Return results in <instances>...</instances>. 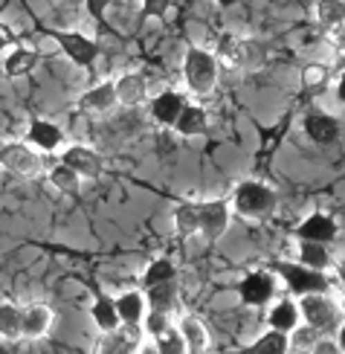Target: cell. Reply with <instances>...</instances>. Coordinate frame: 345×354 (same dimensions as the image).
<instances>
[{"label": "cell", "instance_id": "6da1fadb", "mask_svg": "<svg viewBox=\"0 0 345 354\" xmlns=\"http://www.w3.org/2000/svg\"><path fill=\"white\" fill-rule=\"evenodd\" d=\"M183 73H186V84L192 87L194 93L206 96V93H212V91H215V82H218V62H215V55H209L206 50H198V47L186 50Z\"/></svg>", "mask_w": 345, "mask_h": 354}, {"label": "cell", "instance_id": "7a4b0ae2", "mask_svg": "<svg viewBox=\"0 0 345 354\" xmlns=\"http://www.w3.org/2000/svg\"><path fill=\"white\" fill-rule=\"evenodd\" d=\"M235 209L244 218H267L276 209V192L256 180L241 183L235 189Z\"/></svg>", "mask_w": 345, "mask_h": 354}, {"label": "cell", "instance_id": "3957f363", "mask_svg": "<svg viewBox=\"0 0 345 354\" xmlns=\"http://www.w3.org/2000/svg\"><path fill=\"white\" fill-rule=\"evenodd\" d=\"M299 308H302V317L308 319V326L317 331H331L339 319L337 305L328 297H322V293H305Z\"/></svg>", "mask_w": 345, "mask_h": 354}, {"label": "cell", "instance_id": "277c9868", "mask_svg": "<svg viewBox=\"0 0 345 354\" xmlns=\"http://www.w3.org/2000/svg\"><path fill=\"white\" fill-rule=\"evenodd\" d=\"M276 270L288 279L290 290L299 293V297H305V293H322V290H328V279L319 270L299 268V264H290V261H279Z\"/></svg>", "mask_w": 345, "mask_h": 354}, {"label": "cell", "instance_id": "5b68a950", "mask_svg": "<svg viewBox=\"0 0 345 354\" xmlns=\"http://www.w3.org/2000/svg\"><path fill=\"white\" fill-rule=\"evenodd\" d=\"M230 227V209L223 201L198 203V232L206 241H218Z\"/></svg>", "mask_w": 345, "mask_h": 354}, {"label": "cell", "instance_id": "8992f818", "mask_svg": "<svg viewBox=\"0 0 345 354\" xmlns=\"http://www.w3.org/2000/svg\"><path fill=\"white\" fill-rule=\"evenodd\" d=\"M0 166H3L6 171H12V174H18V177H32L41 169V160L29 145L9 142V145L0 149Z\"/></svg>", "mask_w": 345, "mask_h": 354}, {"label": "cell", "instance_id": "52a82bcc", "mask_svg": "<svg viewBox=\"0 0 345 354\" xmlns=\"http://www.w3.org/2000/svg\"><path fill=\"white\" fill-rule=\"evenodd\" d=\"M142 346L140 326H119L116 331H108L99 340L96 354H137Z\"/></svg>", "mask_w": 345, "mask_h": 354}, {"label": "cell", "instance_id": "ba28073f", "mask_svg": "<svg viewBox=\"0 0 345 354\" xmlns=\"http://www.w3.org/2000/svg\"><path fill=\"white\" fill-rule=\"evenodd\" d=\"M62 163L70 166L79 177H99L102 174V160L93 149H84V145H70L62 154Z\"/></svg>", "mask_w": 345, "mask_h": 354}, {"label": "cell", "instance_id": "9c48e42d", "mask_svg": "<svg viewBox=\"0 0 345 354\" xmlns=\"http://www.w3.org/2000/svg\"><path fill=\"white\" fill-rule=\"evenodd\" d=\"M238 293H241L244 305H264L276 293V282H273V276H267V273H252L241 282Z\"/></svg>", "mask_w": 345, "mask_h": 354}, {"label": "cell", "instance_id": "30bf717a", "mask_svg": "<svg viewBox=\"0 0 345 354\" xmlns=\"http://www.w3.org/2000/svg\"><path fill=\"white\" fill-rule=\"evenodd\" d=\"M58 41H62V47L64 53L70 55V62H76L79 67H87V64H93V58H96V44L84 38L82 32H64V35H58Z\"/></svg>", "mask_w": 345, "mask_h": 354}, {"label": "cell", "instance_id": "8fae6325", "mask_svg": "<svg viewBox=\"0 0 345 354\" xmlns=\"http://www.w3.org/2000/svg\"><path fill=\"white\" fill-rule=\"evenodd\" d=\"M50 328H53V311L47 305L24 308V331H21V337H26V340H38V337H44Z\"/></svg>", "mask_w": 345, "mask_h": 354}, {"label": "cell", "instance_id": "7c38bea8", "mask_svg": "<svg viewBox=\"0 0 345 354\" xmlns=\"http://www.w3.org/2000/svg\"><path fill=\"white\" fill-rule=\"evenodd\" d=\"M116 102H119V99H116L113 82H104V84L93 87V91H87V93L82 96L79 105H82L87 113H108V111L116 108Z\"/></svg>", "mask_w": 345, "mask_h": 354}, {"label": "cell", "instance_id": "4fadbf2b", "mask_svg": "<svg viewBox=\"0 0 345 354\" xmlns=\"http://www.w3.org/2000/svg\"><path fill=\"white\" fill-rule=\"evenodd\" d=\"M299 235H302L305 241H317V244H325V241H331L334 235H337V224L328 215L317 212V215H310L302 227H299Z\"/></svg>", "mask_w": 345, "mask_h": 354}, {"label": "cell", "instance_id": "5bb4252c", "mask_svg": "<svg viewBox=\"0 0 345 354\" xmlns=\"http://www.w3.org/2000/svg\"><path fill=\"white\" fill-rule=\"evenodd\" d=\"M305 131H308V137L313 142H319V145H328V142H334L337 134H339V125L334 116H325V113H310L308 120H305Z\"/></svg>", "mask_w": 345, "mask_h": 354}, {"label": "cell", "instance_id": "9a60e30c", "mask_svg": "<svg viewBox=\"0 0 345 354\" xmlns=\"http://www.w3.org/2000/svg\"><path fill=\"white\" fill-rule=\"evenodd\" d=\"M180 334H183L189 354H206V348H209V331L203 328L201 319L183 317V322H180Z\"/></svg>", "mask_w": 345, "mask_h": 354}, {"label": "cell", "instance_id": "2e32d148", "mask_svg": "<svg viewBox=\"0 0 345 354\" xmlns=\"http://www.w3.org/2000/svg\"><path fill=\"white\" fill-rule=\"evenodd\" d=\"M145 308H148V302L140 293H125V297L116 299V314L122 319V326H140L145 319Z\"/></svg>", "mask_w": 345, "mask_h": 354}, {"label": "cell", "instance_id": "e0dca14e", "mask_svg": "<svg viewBox=\"0 0 345 354\" xmlns=\"http://www.w3.org/2000/svg\"><path fill=\"white\" fill-rule=\"evenodd\" d=\"M113 87H116V99L122 105H140L145 99V79L137 76V73H125L119 82H113Z\"/></svg>", "mask_w": 345, "mask_h": 354}, {"label": "cell", "instance_id": "ac0fdd59", "mask_svg": "<svg viewBox=\"0 0 345 354\" xmlns=\"http://www.w3.org/2000/svg\"><path fill=\"white\" fill-rule=\"evenodd\" d=\"M24 331V311H18L12 302L0 305V340H21Z\"/></svg>", "mask_w": 345, "mask_h": 354}, {"label": "cell", "instance_id": "d6986e66", "mask_svg": "<svg viewBox=\"0 0 345 354\" xmlns=\"http://www.w3.org/2000/svg\"><path fill=\"white\" fill-rule=\"evenodd\" d=\"M186 102L180 99L177 93H162L154 99V105H151V113H154V120L162 122V125H174L177 122V116L180 111H183Z\"/></svg>", "mask_w": 345, "mask_h": 354}, {"label": "cell", "instance_id": "ffe728a7", "mask_svg": "<svg viewBox=\"0 0 345 354\" xmlns=\"http://www.w3.org/2000/svg\"><path fill=\"white\" fill-rule=\"evenodd\" d=\"M174 128L183 137H198V134H203V131H206V113L198 105H183V111H180Z\"/></svg>", "mask_w": 345, "mask_h": 354}, {"label": "cell", "instance_id": "44dd1931", "mask_svg": "<svg viewBox=\"0 0 345 354\" xmlns=\"http://www.w3.org/2000/svg\"><path fill=\"white\" fill-rule=\"evenodd\" d=\"M35 64H38L35 50H29V47H18V50H12V53H9L3 70H6V76L18 79V76H26V73H32V70H35Z\"/></svg>", "mask_w": 345, "mask_h": 354}, {"label": "cell", "instance_id": "7402d4cb", "mask_svg": "<svg viewBox=\"0 0 345 354\" xmlns=\"http://www.w3.org/2000/svg\"><path fill=\"white\" fill-rule=\"evenodd\" d=\"M29 140H32L38 149L53 151V149L62 145V131H58V125H53L47 120H35L32 128H29Z\"/></svg>", "mask_w": 345, "mask_h": 354}, {"label": "cell", "instance_id": "603a6c76", "mask_svg": "<svg viewBox=\"0 0 345 354\" xmlns=\"http://www.w3.org/2000/svg\"><path fill=\"white\" fill-rule=\"evenodd\" d=\"M215 62L232 67H244V41H238L235 35H221L218 41V55Z\"/></svg>", "mask_w": 345, "mask_h": 354}, {"label": "cell", "instance_id": "cb8c5ba5", "mask_svg": "<svg viewBox=\"0 0 345 354\" xmlns=\"http://www.w3.org/2000/svg\"><path fill=\"white\" fill-rule=\"evenodd\" d=\"M267 319H270V328L288 334V331H293V328L299 326V308H296L293 302L284 299V302H279V305L273 308V311H270Z\"/></svg>", "mask_w": 345, "mask_h": 354}, {"label": "cell", "instance_id": "d4e9b609", "mask_svg": "<svg viewBox=\"0 0 345 354\" xmlns=\"http://www.w3.org/2000/svg\"><path fill=\"white\" fill-rule=\"evenodd\" d=\"M93 319H96V326H99L104 334L116 331L119 326H122V319H119V314H116V302H113L111 297L96 299V305H93Z\"/></svg>", "mask_w": 345, "mask_h": 354}, {"label": "cell", "instance_id": "484cf974", "mask_svg": "<svg viewBox=\"0 0 345 354\" xmlns=\"http://www.w3.org/2000/svg\"><path fill=\"white\" fill-rule=\"evenodd\" d=\"M288 351H290V337L276 328H270L261 340L252 346V354H288Z\"/></svg>", "mask_w": 345, "mask_h": 354}, {"label": "cell", "instance_id": "4316f807", "mask_svg": "<svg viewBox=\"0 0 345 354\" xmlns=\"http://www.w3.org/2000/svg\"><path fill=\"white\" fill-rule=\"evenodd\" d=\"M154 351H157V354H189L186 340H183V334H180V328L160 331V334H157V343H154Z\"/></svg>", "mask_w": 345, "mask_h": 354}, {"label": "cell", "instance_id": "83f0119b", "mask_svg": "<svg viewBox=\"0 0 345 354\" xmlns=\"http://www.w3.org/2000/svg\"><path fill=\"white\" fill-rule=\"evenodd\" d=\"M50 180H53V186L58 189V192H64V195H76L79 192V186H82V177L73 171L70 166H55L53 171H50Z\"/></svg>", "mask_w": 345, "mask_h": 354}, {"label": "cell", "instance_id": "f1b7e54d", "mask_svg": "<svg viewBox=\"0 0 345 354\" xmlns=\"http://www.w3.org/2000/svg\"><path fill=\"white\" fill-rule=\"evenodd\" d=\"M319 24L325 29H339L345 24V3L342 0H322L319 3Z\"/></svg>", "mask_w": 345, "mask_h": 354}, {"label": "cell", "instance_id": "f546056e", "mask_svg": "<svg viewBox=\"0 0 345 354\" xmlns=\"http://www.w3.org/2000/svg\"><path fill=\"white\" fill-rule=\"evenodd\" d=\"M290 348L296 351V354H310V351H317L319 348V331L317 328H310V326H305V328H293V337H290Z\"/></svg>", "mask_w": 345, "mask_h": 354}, {"label": "cell", "instance_id": "4dcf8cb0", "mask_svg": "<svg viewBox=\"0 0 345 354\" xmlns=\"http://www.w3.org/2000/svg\"><path fill=\"white\" fill-rule=\"evenodd\" d=\"M174 227L180 235L198 232V203H180L177 212H174Z\"/></svg>", "mask_w": 345, "mask_h": 354}, {"label": "cell", "instance_id": "1f68e13d", "mask_svg": "<svg viewBox=\"0 0 345 354\" xmlns=\"http://www.w3.org/2000/svg\"><path fill=\"white\" fill-rule=\"evenodd\" d=\"M328 261H331V256H328L325 244H317V241H305L302 247V264L310 270H325Z\"/></svg>", "mask_w": 345, "mask_h": 354}, {"label": "cell", "instance_id": "d6a6232c", "mask_svg": "<svg viewBox=\"0 0 345 354\" xmlns=\"http://www.w3.org/2000/svg\"><path fill=\"white\" fill-rule=\"evenodd\" d=\"M171 299H174V285L171 282H162V285H154V288H148V305H151V311H160V314H166L169 308H171Z\"/></svg>", "mask_w": 345, "mask_h": 354}, {"label": "cell", "instance_id": "836d02e7", "mask_svg": "<svg viewBox=\"0 0 345 354\" xmlns=\"http://www.w3.org/2000/svg\"><path fill=\"white\" fill-rule=\"evenodd\" d=\"M171 279H174V264L169 259H160V261H154L151 268L145 270L142 285L145 288H154V285H162V282H171Z\"/></svg>", "mask_w": 345, "mask_h": 354}, {"label": "cell", "instance_id": "e575fe53", "mask_svg": "<svg viewBox=\"0 0 345 354\" xmlns=\"http://www.w3.org/2000/svg\"><path fill=\"white\" fill-rule=\"evenodd\" d=\"M145 328L151 331L154 337H157L160 331H166V328H169V319H166V314H160V311H151V314L145 317Z\"/></svg>", "mask_w": 345, "mask_h": 354}, {"label": "cell", "instance_id": "d590c367", "mask_svg": "<svg viewBox=\"0 0 345 354\" xmlns=\"http://www.w3.org/2000/svg\"><path fill=\"white\" fill-rule=\"evenodd\" d=\"M169 3L171 0H142V9H145V15H162L169 9Z\"/></svg>", "mask_w": 345, "mask_h": 354}, {"label": "cell", "instance_id": "8d00e7d4", "mask_svg": "<svg viewBox=\"0 0 345 354\" xmlns=\"http://www.w3.org/2000/svg\"><path fill=\"white\" fill-rule=\"evenodd\" d=\"M84 3H87V9H90V15H93V18H102L104 9L111 6V0H84Z\"/></svg>", "mask_w": 345, "mask_h": 354}, {"label": "cell", "instance_id": "74e56055", "mask_svg": "<svg viewBox=\"0 0 345 354\" xmlns=\"http://www.w3.org/2000/svg\"><path fill=\"white\" fill-rule=\"evenodd\" d=\"M334 44L339 47V53H342V64H345V24H342L339 29H334Z\"/></svg>", "mask_w": 345, "mask_h": 354}, {"label": "cell", "instance_id": "f35d334b", "mask_svg": "<svg viewBox=\"0 0 345 354\" xmlns=\"http://www.w3.org/2000/svg\"><path fill=\"white\" fill-rule=\"evenodd\" d=\"M9 44H12V29L6 24H0V50L9 47Z\"/></svg>", "mask_w": 345, "mask_h": 354}, {"label": "cell", "instance_id": "ab89813d", "mask_svg": "<svg viewBox=\"0 0 345 354\" xmlns=\"http://www.w3.org/2000/svg\"><path fill=\"white\" fill-rule=\"evenodd\" d=\"M305 79H308V84H317V82L322 79V67H310V70L305 73Z\"/></svg>", "mask_w": 345, "mask_h": 354}, {"label": "cell", "instance_id": "60d3db41", "mask_svg": "<svg viewBox=\"0 0 345 354\" xmlns=\"http://www.w3.org/2000/svg\"><path fill=\"white\" fill-rule=\"evenodd\" d=\"M337 96H339V102H345V76H342L339 84H337Z\"/></svg>", "mask_w": 345, "mask_h": 354}, {"label": "cell", "instance_id": "b9f144b4", "mask_svg": "<svg viewBox=\"0 0 345 354\" xmlns=\"http://www.w3.org/2000/svg\"><path fill=\"white\" fill-rule=\"evenodd\" d=\"M339 348H342V351H345V326H342V328H339Z\"/></svg>", "mask_w": 345, "mask_h": 354}, {"label": "cell", "instance_id": "7bdbcfd3", "mask_svg": "<svg viewBox=\"0 0 345 354\" xmlns=\"http://www.w3.org/2000/svg\"><path fill=\"white\" fill-rule=\"evenodd\" d=\"M221 6H232V3H238V0H218Z\"/></svg>", "mask_w": 345, "mask_h": 354}, {"label": "cell", "instance_id": "ee69618b", "mask_svg": "<svg viewBox=\"0 0 345 354\" xmlns=\"http://www.w3.org/2000/svg\"><path fill=\"white\" fill-rule=\"evenodd\" d=\"M342 279H345V270H342Z\"/></svg>", "mask_w": 345, "mask_h": 354}]
</instances>
